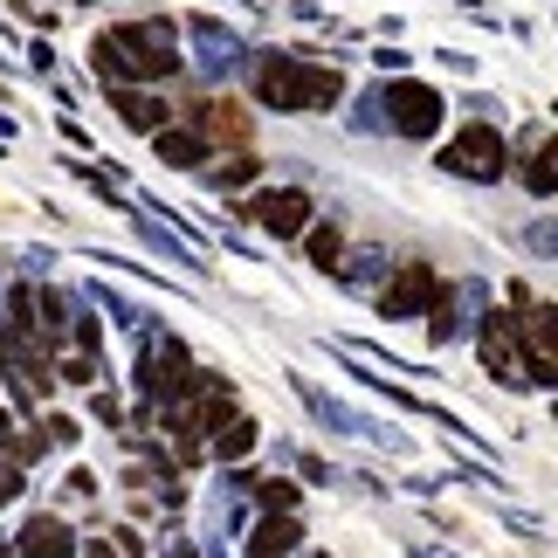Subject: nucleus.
Masks as SVG:
<instances>
[{
    "label": "nucleus",
    "mask_w": 558,
    "mask_h": 558,
    "mask_svg": "<svg viewBox=\"0 0 558 558\" xmlns=\"http://www.w3.org/2000/svg\"><path fill=\"white\" fill-rule=\"evenodd\" d=\"M476 325H483V331H476V345H483V366L497 373L504 386H518V393H524V386H531V359H524L518 317H504V311H483Z\"/></svg>",
    "instance_id": "5"
},
{
    "label": "nucleus",
    "mask_w": 558,
    "mask_h": 558,
    "mask_svg": "<svg viewBox=\"0 0 558 558\" xmlns=\"http://www.w3.org/2000/svg\"><path fill=\"white\" fill-rule=\"evenodd\" d=\"M304 248L317 269H338V255H345V242H338V228H304Z\"/></svg>",
    "instance_id": "21"
},
{
    "label": "nucleus",
    "mask_w": 558,
    "mask_h": 558,
    "mask_svg": "<svg viewBox=\"0 0 558 558\" xmlns=\"http://www.w3.org/2000/svg\"><path fill=\"white\" fill-rule=\"evenodd\" d=\"M83 551H90V558H118V551H111V538H97V545H83Z\"/></svg>",
    "instance_id": "31"
},
{
    "label": "nucleus",
    "mask_w": 558,
    "mask_h": 558,
    "mask_svg": "<svg viewBox=\"0 0 558 558\" xmlns=\"http://www.w3.org/2000/svg\"><path fill=\"white\" fill-rule=\"evenodd\" d=\"M186 35H193V62H201L207 76H234V70H242V35H234V28H221V21H207V14H193Z\"/></svg>",
    "instance_id": "10"
},
{
    "label": "nucleus",
    "mask_w": 558,
    "mask_h": 558,
    "mask_svg": "<svg viewBox=\"0 0 558 558\" xmlns=\"http://www.w3.org/2000/svg\"><path fill=\"white\" fill-rule=\"evenodd\" d=\"M90 414H97L104 427H118V421H124V407H118V393H97V400H90Z\"/></svg>",
    "instance_id": "26"
},
{
    "label": "nucleus",
    "mask_w": 558,
    "mask_h": 558,
    "mask_svg": "<svg viewBox=\"0 0 558 558\" xmlns=\"http://www.w3.org/2000/svg\"><path fill=\"white\" fill-rule=\"evenodd\" d=\"M41 427H49V441H56V448H70V441H76V421H62V414H49Z\"/></svg>",
    "instance_id": "28"
},
{
    "label": "nucleus",
    "mask_w": 558,
    "mask_h": 558,
    "mask_svg": "<svg viewBox=\"0 0 558 558\" xmlns=\"http://www.w3.org/2000/svg\"><path fill=\"white\" fill-rule=\"evenodd\" d=\"M373 62H379V70H393V76H400V70H407V49H373Z\"/></svg>",
    "instance_id": "30"
},
{
    "label": "nucleus",
    "mask_w": 558,
    "mask_h": 558,
    "mask_svg": "<svg viewBox=\"0 0 558 558\" xmlns=\"http://www.w3.org/2000/svg\"><path fill=\"white\" fill-rule=\"evenodd\" d=\"M14 435V414H8V407H0V441H8Z\"/></svg>",
    "instance_id": "32"
},
{
    "label": "nucleus",
    "mask_w": 558,
    "mask_h": 558,
    "mask_svg": "<svg viewBox=\"0 0 558 558\" xmlns=\"http://www.w3.org/2000/svg\"><path fill=\"white\" fill-rule=\"evenodd\" d=\"M379 269H386V255H379V248H359L352 263H345V283H352V290H366L373 276H379Z\"/></svg>",
    "instance_id": "23"
},
{
    "label": "nucleus",
    "mask_w": 558,
    "mask_h": 558,
    "mask_svg": "<svg viewBox=\"0 0 558 558\" xmlns=\"http://www.w3.org/2000/svg\"><path fill=\"white\" fill-rule=\"evenodd\" d=\"M435 296H441V276L435 269H427V263H400L393 283L379 290V311L386 317H427V311H435Z\"/></svg>",
    "instance_id": "8"
},
{
    "label": "nucleus",
    "mask_w": 558,
    "mask_h": 558,
    "mask_svg": "<svg viewBox=\"0 0 558 558\" xmlns=\"http://www.w3.org/2000/svg\"><path fill=\"white\" fill-rule=\"evenodd\" d=\"M296 545H304V531H296V510H269V518L248 531V558H290Z\"/></svg>",
    "instance_id": "15"
},
{
    "label": "nucleus",
    "mask_w": 558,
    "mask_h": 558,
    "mask_svg": "<svg viewBox=\"0 0 558 558\" xmlns=\"http://www.w3.org/2000/svg\"><path fill=\"white\" fill-rule=\"evenodd\" d=\"M248 221L263 234H276V242H296V234L311 228V193L304 186H269V193L248 201Z\"/></svg>",
    "instance_id": "6"
},
{
    "label": "nucleus",
    "mask_w": 558,
    "mask_h": 558,
    "mask_svg": "<svg viewBox=\"0 0 558 558\" xmlns=\"http://www.w3.org/2000/svg\"><path fill=\"white\" fill-rule=\"evenodd\" d=\"M166 558H193V545H166Z\"/></svg>",
    "instance_id": "34"
},
{
    "label": "nucleus",
    "mask_w": 558,
    "mask_h": 558,
    "mask_svg": "<svg viewBox=\"0 0 558 558\" xmlns=\"http://www.w3.org/2000/svg\"><path fill=\"white\" fill-rule=\"evenodd\" d=\"M153 153L173 166V173H201V166H207V138L201 132H180V124H159V132H153Z\"/></svg>",
    "instance_id": "16"
},
{
    "label": "nucleus",
    "mask_w": 558,
    "mask_h": 558,
    "mask_svg": "<svg viewBox=\"0 0 558 558\" xmlns=\"http://www.w3.org/2000/svg\"><path fill=\"white\" fill-rule=\"evenodd\" d=\"M531 248H538V255H551V263H558V228H551V221H538V228H531Z\"/></svg>",
    "instance_id": "27"
},
{
    "label": "nucleus",
    "mask_w": 558,
    "mask_h": 558,
    "mask_svg": "<svg viewBox=\"0 0 558 558\" xmlns=\"http://www.w3.org/2000/svg\"><path fill=\"white\" fill-rule=\"evenodd\" d=\"M0 558H14V551H8V545H0Z\"/></svg>",
    "instance_id": "35"
},
{
    "label": "nucleus",
    "mask_w": 558,
    "mask_h": 558,
    "mask_svg": "<svg viewBox=\"0 0 558 558\" xmlns=\"http://www.w3.org/2000/svg\"><path fill=\"white\" fill-rule=\"evenodd\" d=\"M441 118H448V97L441 90H427V83L414 76H400V83H379V124L393 138H435L441 132Z\"/></svg>",
    "instance_id": "3"
},
{
    "label": "nucleus",
    "mask_w": 558,
    "mask_h": 558,
    "mask_svg": "<svg viewBox=\"0 0 558 558\" xmlns=\"http://www.w3.org/2000/svg\"><path fill=\"white\" fill-rule=\"evenodd\" d=\"M132 228L145 234V248H153V255H166V263H173V269H186V276H201V248H193V242H180V234L173 228H166V221H153V214H132Z\"/></svg>",
    "instance_id": "14"
},
{
    "label": "nucleus",
    "mask_w": 558,
    "mask_h": 558,
    "mask_svg": "<svg viewBox=\"0 0 558 558\" xmlns=\"http://www.w3.org/2000/svg\"><path fill=\"white\" fill-rule=\"evenodd\" d=\"M255 97L269 111H331L345 97L338 62H311V56H263L255 62Z\"/></svg>",
    "instance_id": "2"
},
{
    "label": "nucleus",
    "mask_w": 558,
    "mask_h": 558,
    "mask_svg": "<svg viewBox=\"0 0 558 558\" xmlns=\"http://www.w3.org/2000/svg\"><path fill=\"white\" fill-rule=\"evenodd\" d=\"M90 70L111 83H159L180 70V28L173 21H124V28H104L90 49Z\"/></svg>",
    "instance_id": "1"
},
{
    "label": "nucleus",
    "mask_w": 558,
    "mask_h": 558,
    "mask_svg": "<svg viewBox=\"0 0 558 558\" xmlns=\"http://www.w3.org/2000/svg\"><path fill=\"white\" fill-rule=\"evenodd\" d=\"M8 325H14V331H28V338H41V311H35V290H28V283L8 296Z\"/></svg>",
    "instance_id": "22"
},
{
    "label": "nucleus",
    "mask_w": 558,
    "mask_h": 558,
    "mask_svg": "<svg viewBox=\"0 0 558 558\" xmlns=\"http://www.w3.org/2000/svg\"><path fill=\"white\" fill-rule=\"evenodd\" d=\"M76 551V531L56 518V510H41V518L21 524V538H14V558H70Z\"/></svg>",
    "instance_id": "11"
},
{
    "label": "nucleus",
    "mask_w": 558,
    "mask_h": 558,
    "mask_svg": "<svg viewBox=\"0 0 558 558\" xmlns=\"http://www.w3.org/2000/svg\"><path fill=\"white\" fill-rule=\"evenodd\" d=\"M524 359H531V386H558V304H538L518 317Z\"/></svg>",
    "instance_id": "9"
},
{
    "label": "nucleus",
    "mask_w": 558,
    "mask_h": 558,
    "mask_svg": "<svg viewBox=\"0 0 558 558\" xmlns=\"http://www.w3.org/2000/svg\"><path fill=\"white\" fill-rule=\"evenodd\" d=\"M248 497L263 504V510H296V497H304V489L283 483V476H269V483H248Z\"/></svg>",
    "instance_id": "20"
},
{
    "label": "nucleus",
    "mask_w": 558,
    "mask_h": 558,
    "mask_svg": "<svg viewBox=\"0 0 558 558\" xmlns=\"http://www.w3.org/2000/svg\"><path fill=\"white\" fill-rule=\"evenodd\" d=\"M414 558H448V551L441 545H414Z\"/></svg>",
    "instance_id": "33"
},
{
    "label": "nucleus",
    "mask_w": 558,
    "mask_h": 558,
    "mask_svg": "<svg viewBox=\"0 0 558 558\" xmlns=\"http://www.w3.org/2000/svg\"><path fill=\"white\" fill-rule=\"evenodd\" d=\"M524 186L538 193V201H551V193H558V138H545L538 153H531V166H524Z\"/></svg>",
    "instance_id": "17"
},
{
    "label": "nucleus",
    "mask_w": 558,
    "mask_h": 558,
    "mask_svg": "<svg viewBox=\"0 0 558 558\" xmlns=\"http://www.w3.org/2000/svg\"><path fill=\"white\" fill-rule=\"evenodd\" d=\"M207 448H214V462H221V469H234V462H242V456H255V441H263V427H255L248 414H221V421H214L207 427Z\"/></svg>",
    "instance_id": "13"
},
{
    "label": "nucleus",
    "mask_w": 558,
    "mask_h": 558,
    "mask_svg": "<svg viewBox=\"0 0 558 558\" xmlns=\"http://www.w3.org/2000/svg\"><path fill=\"white\" fill-rule=\"evenodd\" d=\"M296 393H304V407H311V414L317 421H325L331 427V435H352V441H386V448H393L400 435H393V427H379L373 414H359V407H345V400H331L325 393V386H311V379H296Z\"/></svg>",
    "instance_id": "7"
},
{
    "label": "nucleus",
    "mask_w": 558,
    "mask_h": 558,
    "mask_svg": "<svg viewBox=\"0 0 558 558\" xmlns=\"http://www.w3.org/2000/svg\"><path fill=\"white\" fill-rule=\"evenodd\" d=\"M90 304H97L104 317H118V325H124V331H138V338H145V331H153V317H145V311L132 304V296H118V290H90Z\"/></svg>",
    "instance_id": "18"
},
{
    "label": "nucleus",
    "mask_w": 558,
    "mask_h": 558,
    "mask_svg": "<svg viewBox=\"0 0 558 558\" xmlns=\"http://www.w3.org/2000/svg\"><path fill=\"white\" fill-rule=\"evenodd\" d=\"M111 104H118V118L132 124V132H159V124H173V104L153 97L145 83H111Z\"/></svg>",
    "instance_id": "12"
},
{
    "label": "nucleus",
    "mask_w": 558,
    "mask_h": 558,
    "mask_svg": "<svg viewBox=\"0 0 558 558\" xmlns=\"http://www.w3.org/2000/svg\"><path fill=\"white\" fill-rule=\"evenodd\" d=\"M504 132L489 118H476V124H462L456 138L441 145V173H456V180H476V186H497L504 180Z\"/></svg>",
    "instance_id": "4"
},
{
    "label": "nucleus",
    "mask_w": 558,
    "mask_h": 558,
    "mask_svg": "<svg viewBox=\"0 0 558 558\" xmlns=\"http://www.w3.org/2000/svg\"><path fill=\"white\" fill-rule=\"evenodd\" d=\"M62 489H70V497H97V476H90V469H76V476L62 483Z\"/></svg>",
    "instance_id": "29"
},
{
    "label": "nucleus",
    "mask_w": 558,
    "mask_h": 558,
    "mask_svg": "<svg viewBox=\"0 0 558 558\" xmlns=\"http://www.w3.org/2000/svg\"><path fill=\"white\" fill-rule=\"evenodd\" d=\"M70 338H76V352H104V325L90 304H70Z\"/></svg>",
    "instance_id": "19"
},
{
    "label": "nucleus",
    "mask_w": 558,
    "mask_h": 558,
    "mask_svg": "<svg viewBox=\"0 0 558 558\" xmlns=\"http://www.w3.org/2000/svg\"><path fill=\"white\" fill-rule=\"evenodd\" d=\"M255 173H263V166H255V159H248V153H234V159H228V166H221V173H214V186H248V180H255Z\"/></svg>",
    "instance_id": "24"
},
{
    "label": "nucleus",
    "mask_w": 558,
    "mask_h": 558,
    "mask_svg": "<svg viewBox=\"0 0 558 558\" xmlns=\"http://www.w3.org/2000/svg\"><path fill=\"white\" fill-rule=\"evenodd\" d=\"M62 379H70V386H90V379H97V352H76V359H62Z\"/></svg>",
    "instance_id": "25"
}]
</instances>
